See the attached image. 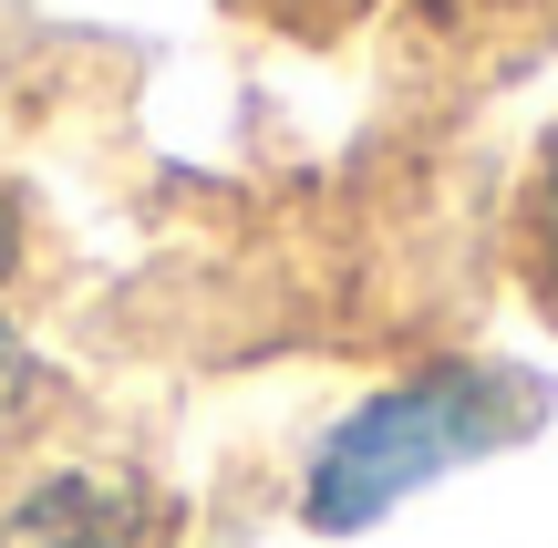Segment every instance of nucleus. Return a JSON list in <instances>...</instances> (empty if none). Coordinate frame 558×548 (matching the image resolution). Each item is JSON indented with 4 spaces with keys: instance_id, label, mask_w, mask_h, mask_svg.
<instances>
[{
    "instance_id": "39448f33",
    "label": "nucleus",
    "mask_w": 558,
    "mask_h": 548,
    "mask_svg": "<svg viewBox=\"0 0 558 548\" xmlns=\"http://www.w3.org/2000/svg\"><path fill=\"white\" fill-rule=\"evenodd\" d=\"M248 11H269V21H331V11H352V0H248Z\"/></svg>"
},
{
    "instance_id": "7ed1b4c3",
    "label": "nucleus",
    "mask_w": 558,
    "mask_h": 548,
    "mask_svg": "<svg viewBox=\"0 0 558 548\" xmlns=\"http://www.w3.org/2000/svg\"><path fill=\"white\" fill-rule=\"evenodd\" d=\"M41 404H52V373H41L32 331H21V207L0 186V455L41 425Z\"/></svg>"
},
{
    "instance_id": "20e7f679",
    "label": "nucleus",
    "mask_w": 558,
    "mask_h": 548,
    "mask_svg": "<svg viewBox=\"0 0 558 548\" xmlns=\"http://www.w3.org/2000/svg\"><path fill=\"white\" fill-rule=\"evenodd\" d=\"M518 269H527V290H538V310L558 321V135L538 145V166H527V186H518Z\"/></svg>"
},
{
    "instance_id": "f257e3e1",
    "label": "nucleus",
    "mask_w": 558,
    "mask_h": 548,
    "mask_svg": "<svg viewBox=\"0 0 558 548\" xmlns=\"http://www.w3.org/2000/svg\"><path fill=\"white\" fill-rule=\"evenodd\" d=\"M548 425V383L518 363H414L393 383H373L352 414L320 425V446L300 455V528L311 538H362L383 517H403L424 487L486 466V455L527 446Z\"/></svg>"
},
{
    "instance_id": "f03ea898",
    "label": "nucleus",
    "mask_w": 558,
    "mask_h": 548,
    "mask_svg": "<svg viewBox=\"0 0 558 548\" xmlns=\"http://www.w3.org/2000/svg\"><path fill=\"white\" fill-rule=\"evenodd\" d=\"M166 487L114 455H52L0 497V548H166Z\"/></svg>"
}]
</instances>
